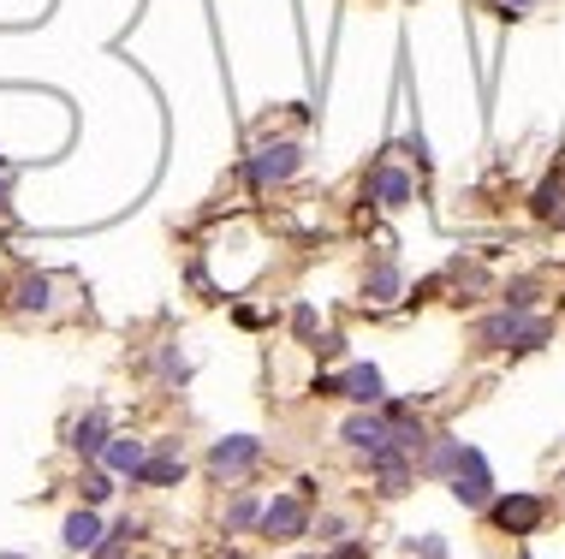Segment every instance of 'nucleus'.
I'll return each mask as SVG.
<instances>
[{"label": "nucleus", "mask_w": 565, "mask_h": 559, "mask_svg": "<svg viewBox=\"0 0 565 559\" xmlns=\"http://www.w3.org/2000/svg\"><path fill=\"white\" fill-rule=\"evenodd\" d=\"M303 167V150H298V143H256V150H251V161H244V179H251V185H286V179H292V173Z\"/></svg>", "instance_id": "f257e3e1"}, {"label": "nucleus", "mask_w": 565, "mask_h": 559, "mask_svg": "<svg viewBox=\"0 0 565 559\" xmlns=\"http://www.w3.org/2000/svg\"><path fill=\"white\" fill-rule=\"evenodd\" d=\"M453 500L458 506H470V512H483V506H495V470H488V459L476 447H465V459H458L453 476Z\"/></svg>", "instance_id": "f03ea898"}, {"label": "nucleus", "mask_w": 565, "mask_h": 559, "mask_svg": "<svg viewBox=\"0 0 565 559\" xmlns=\"http://www.w3.org/2000/svg\"><path fill=\"white\" fill-rule=\"evenodd\" d=\"M310 529V494H274L263 506V536L268 541H298Z\"/></svg>", "instance_id": "7ed1b4c3"}, {"label": "nucleus", "mask_w": 565, "mask_h": 559, "mask_svg": "<svg viewBox=\"0 0 565 559\" xmlns=\"http://www.w3.org/2000/svg\"><path fill=\"white\" fill-rule=\"evenodd\" d=\"M369 476H375V489H381L387 500H399L405 489H411L417 464H411V452H405V447H381V452H369Z\"/></svg>", "instance_id": "20e7f679"}, {"label": "nucleus", "mask_w": 565, "mask_h": 559, "mask_svg": "<svg viewBox=\"0 0 565 559\" xmlns=\"http://www.w3.org/2000/svg\"><path fill=\"white\" fill-rule=\"evenodd\" d=\"M256 459H263V440H256V435H226V440H214V447H209V470H214V476H244Z\"/></svg>", "instance_id": "39448f33"}, {"label": "nucleus", "mask_w": 565, "mask_h": 559, "mask_svg": "<svg viewBox=\"0 0 565 559\" xmlns=\"http://www.w3.org/2000/svg\"><path fill=\"white\" fill-rule=\"evenodd\" d=\"M542 518H547V500L542 494H506V500H495V524L506 529V536H530Z\"/></svg>", "instance_id": "423d86ee"}, {"label": "nucleus", "mask_w": 565, "mask_h": 559, "mask_svg": "<svg viewBox=\"0 0 565 559\" xmlns=\"http://www.w3.org/2000/svg\"><path fill=\"white\" fill-rule=\"evenodd\" d=\"M185 476V452L179 440H149V459H143V470L132 482H149V489H167V482Z\"/></svg>", "instance_id": "0eeeda50"}, {"label": "nucleus", "mask_w": 565, "mask_h": 559, "mask_svg": "<svg viewBox=\"0 0 565 559\" xmlns=\"http://www.w3.org/2000/svg\"><path fill=\"white\" fill-rule=\"evenodd\" d=\"M340 440H345V447H357V452H381L387 447V410L364 405L357 417L340 423Z\"/></svg>", "instance_id": "6e6552de"}, {"label": "nucleus", "mask_w": 565, "mask_h": 559, "mask_svg": "<svg viewBox=\"0 0 565 559\" xmlns=\"http://www.w3.org/2000/svg\"><path fill=\"white\" fill-rule=\"evenodd\" d=\"M340 399H352V405H381L387 399V381L375 363H352V370L340 375Z\"/></svg>", "instance_id": "1a4fd4ad"}, {"label": "nucleus", "mask_w": 565, "mask_h": 559, "mask_svg": "<svg viewBox=\"0 0 565 559\" xmlns=\"http://www.w3.org/2000/svg\"><path fill=\"white\" fill-rule=\"evenodd\" d=\"M411 197H417L411 173H399V167H375L369 173V202H381V209H405Z\"/></svg>", "instance_id": "9d476101"}, {"label": "nucleus", "mask_w": 565, "mask_h": 559, "mask_svg": "<svg viewBox=\"0 0 565 559\" xmlns=\"http://www.w3.org/2000/svg\"><path fill=\"white\" fill-rule=\"evenodd\" d=\"M518 328H524V310L518 304H506V310H495L476 328V346H488V351H512V340H518Z\"/></svg>", "instance_id": "9b49d317"}, {"label": "nucleus", "mask_w": 565, "mask_h": 559, "mask_svg": "<svg viewBox=\"0 0 565 559\" xmlns=\"http://www.w3.org/2000/svg\"><path fill=\"white\" fill-rule=\"evenodd\" d=\"M143 459H149V440H137V435H113L108 452H101V464H108L113 476H137Z\"/></svg>", "instance_id": "f8f14e48"}, {"label": "nucleus", "mask_w": 565, "mask_h": 559, "mask_svg": "<svg viewBox=\"0 0 565 559\" xmlns=\"http://www.w3.org/2000/svg\"><path fill=\"white\" fill-rule=\"evenodd\" d=\"M101 536H108V529H101V518H96V506L71 512V518H66V529H60V541H66L71 553H84V548L96 553V541H101Z\"/></svg>", "instance_id": "ddd939ff"}, {"label": "nucleus", "mask_w": 565, "mask_h": 559, "mask_svg": "<svg viewBox=\"0 0 565 559\" xmlns=\"http://www.w3.org/2000/svg\"><path fill=\"white\" fill-rule=\"evenodd\" d=\"M108 417H101V410H90V417L84 423H71V452H84V459H101V452H108Z\"/></svg>", "instance_id": "4468645a"}, {"label": "nucleus", "mask_w": 565, "mask_h": 559, "mask_svg": "<svg viewBox=\"0 0 565 559\" xmlns=\"http://www.w3.org/2000/svg\"><path fill=\"white\" fill-rule=\"evenodd\" d=\"M458 459H465V440L434 435V440H429V452H423V470H429V476H453Z\"/></svg>", "instance_id": "2eb2a0df"}, {"label": "nucleus", "mask_w": 565, "mask_h": 559, "mask_svg": "<svg viewBox=\"0 0 565 559\" xmlns=\"http://www.w3.org/2000/svg\"><path fill=\"white\" fill-rule=\"evenodd\" d=\"M12 304H19V310H48V304H54V280L48 274H24L19 280V286H12Z\"/></svg>", "instance_id": "dca6fc26"}, {"label": "nucleus", "mask_w": 565, "mask_h": 559, "mask_svg": "<svg viewBox=\"0 0 565 559\" xmlns=\"http://www.w3.org/2000/svg\"><path fill=\"white\" fill-rule=\"evenodd\" d=\"M399 292H405V274L394 268V262L369 268V280H364V298H369V304H399Z\"/></svg>", "instance_id": "f3484780"}, {"label": "nucleus", "mask_w": 565, "mask_h": 559, "mask_svg": "<svg viewBox=\"0 0 565 559\" xmlns=\"http://www.w3.org/2000/svg\"><path fill=\"white\" fill-rule=\"evenodd\" d=\"M137 536H143V524H137V518H120V524L108 529V536L96 541V559H125V548H132Z\"/></svg>", "instance_id": "a211bd4d"}, {"label": "nucleus", "mask_w": 565, "mask_h": 559, "mask_svg": "<svg viewBox=\"0 0 565 559\" xmlns=\"http://www.w3.org/2000/svg\"><path fill=\"white\" fill-rule=\"evenodd\" d=\"M78 494H84V506H101V500L113 494V470H90V476L78 482Z\"/></svg>", "instance_id": "6ab92c4d"}, {"label": "nucleus", "mask_w": 565, "mask_h": 559, "mask_svg": "<svg viewBox=\"0 0 565 559\" xmlns=\"http://www.w3.org/2000/svg\"><path fill=\"white\" fill-rule=\"evenodd\" d=\"M251 524H263V506H256L251 494H239L233 512H226V529H251Z\"/></svg>", "instance_id": "aec40b11"}, {"label": "nucleus", "mask_w": 565, "mask_h": 559, "mask_svg": "<svg viewBox=\"0 0 565 559\" xmlns=\"http://www.w3.org/2000/svg\"><path fill=\"white\" fill-rule=\"evenodd\" d=\"M405 548H411V553H423V559H446V541H441V536H411Z\"/></svg>", "instance_id": "412c9836"}, {"label": "nucleus", "mask_w": 565, "mask_h": 559, "mask_svg": "<svg viewBox=\"0 0 565 559\" xmlns=\"http://www.w3.org/2000/svg\"><path fill=\"white\" fill-rule=\"evenodd\" d=\"M405 155H417V167H429V143H423V131H411V138H405Z\"/></svg>", "instance_id": "4be33fe9"}, {"label": "nucleus", "mask_w": 565, "mask_h": 559, "mask_svg": "<svg viewBox=\"0 0 565 559\" xmlns=\"http://www.w3.org/2000/svg\"><path fill=\"white\" fill-rule=\"evenodd\" d=\"M542 0H495V12H535Z\"/></svg>", "instance_id": "5701e85b"}, {"label": "nucleus", "mask_w": 565, "mask_h": 559, "mask_svg": "<svg viewBox=\"0 0 565 559\" xmlns=\"http://www.w3.org/2000/svg\"><path fill=\"white\" fill-rule=\"evenodd\" d=\"M0 209H7V179H0Z\"/></svg>", "instance_id": "b1692460"}, {"label": "nucleus", "mask_w": 565, "mask_h": 559, "mask_svg": "<svg viewBox=\"0 0 565 559\" xmlns=\"http://www.w3.org/2000/svg\"><path fill=\"white\" fill-rule=\"evenodd\" d=\"M0 559H24V553H0Z\"/></svg>", "instance_id": "393cba45"}]
</instances>
